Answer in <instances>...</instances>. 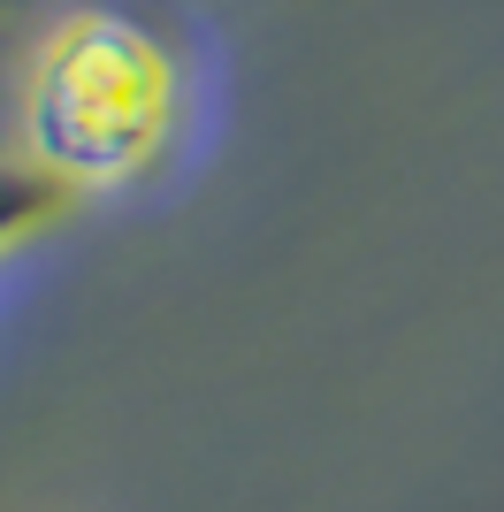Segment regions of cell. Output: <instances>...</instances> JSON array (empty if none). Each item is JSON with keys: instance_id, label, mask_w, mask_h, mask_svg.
I'll use <instances>...</instances> for the list:
<instances>
[{"instance_id": "obj_1", "label": "cell", "mask_w": 504, "mask_h": 512, "mask_svg": "<svg viewBox=\"0 0 504 512\" xmlns=\"http://www.w3.org/2000/svg\"><path fill=\"white\" fill-rule=\"evenodd\" d=\"M184 77L153 23L77 8L54 23L31 69V161L62 192H123L176 138Z\"/></svg>"}, {"instance_id": "obj_2", "label": "cell", "mask_w": 504, "mask_h": 512, "mask_svg": "<svg viewBox=\"0 0 504 512\" xmlns=\"http://www.w3.org/2000/svg\"><path fill=\"white\" fill-rule=\"evenodd\" d=\"M62 207H69V192L31 161V153H23V161H0V260L23 253L31 237H46L62 222Z\"/></svg>"}]
</instances>
